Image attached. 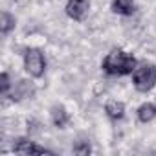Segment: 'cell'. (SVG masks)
Returning a JSON list of instances; mask_svg holds the SVG:
<instances>
[{
    "label": "cell",
    "mask_w": 156,
    "mask_h": 156,
    "mask_svg": "<svg viewBox=\"0 0 156 156\" xmlns=\"http://www.w3.org/2000/svg\"><path fill=\"white\" fill-rule=\"evenodd\" d=\"M26 132L31 138H39V136L44 134V123L41 119H37V118H30L26 121Z\"/></svg>",
    "instance_id": "cell-11"
},
{
    "label": "cell",
    "mask_w": 156,
    "mask_h": 156,
    "mask_svg": "<svg viewBox=\"0 0 156 156\" xmlns=\"http://www.w3.org/2000/svg\"><path fill=\"white\" fill-rule=\"evenodd\" d=\"M105 116L110 121H121L125 118V103L121 99H107L105 103Z\"/></svg>",
    "instance_id": "cell-7"
},
{
    "label": "cell",
    "mask_w": 156,
    "mask_h": 156,
    "mask_svg": "<svg viewBox=\"0 0 156 156\" xmlns=\"http://www.w3.org/2000/svg\"><path fill=\"white\" fill-rule=\"evenodd\" d=\"M72 152H73V154H81V156L90 154V152H92L90 141H88V140H79V141H75V143L72 145Z\"/></svg>",
    "instance_id": "cell-13"
},
{
    "label": "cell",
    "mask_w": 156,
    "mask_h": 156,
    "mask_svg": "<svg viewBox=\"0 0 156 156\" xmlns=\"http://www.w3.org/2000/svg\"><path fill=\"white\" fill-rule=\"evenodd\" d=\"M22 66H24V72L31 79H41L46 73V55H44V51L41 48H35V46L24 48Z\"/></svg>",
    "instance_id": "cell-3"
},
{
    "label": "cell",
    "mask_w": 156,
    "mask_h": 156,
    "mask_svg": "<svg viewBox=\"0 0 156 156\" xmlns=\"http://www.w3.org/2000/svg\"><path fill=\"white\" fill-rule=\"evenodd\" d=\"M50 121H51V125H53L55 129H59V130L66 129L68 123H70V114H68L66 107L61 105V103L51 105V107H50Z\"/></svg>",
    "instance_id": "cell-6"
},
{
    "label": "cell",
    "mask_w": 156,
    "mask_h": 156,
    "mask_svg": "<svg viewBox=\"0 0 156 156\" xmlns=\"http://www.w3.org/2000/svg\"><path fill=\"white\" fill-rule=\"evenodd\" d=\"M90 8H92L90 0H68L64 6V13L73 22H83L88 17Z\"/></svg>",
    "instance_id": "cell-5"
},
{
    "label": "cell",
    "mask_w": 156,
    "mask_h": 156,
    "mask_svg": "<svg viewBox=\"0 0 156 156\" xmlns=\"http://www.w3.org/2000/svg\"><path fill=\"white\" fill-rule=\"evenodd\" d=\"M17 28V17L13 13H9L8 9H4L0 13V31H2V37H8L11 31H15Z\"/></svg>",
    "instance_id": "cell-10"
},
{
    "label": "cell",
    "mask_w": 156,
    "mask_h": 156,
    "mask_svg": "<svg viewBox=\"0 0 156 156\" xmlns=\"http://www.w3.org/2000/svg\"><path fill=\"white\" fill-rule=\"evenodd\" d=\"M110 9L119 17H132L136 13V0H112Z\"/></svg>",
    "instance_id": "cell-8"
},
{
    "label": "cell",
    "mask_w": 156,
    "mask_h": 156,
    "mask_svg": "<svg viewBox=\"0 0 156 156\" xmlns=\"http://www.w3.org/2000/svg\"><path fill=\"white\" fill-rule=\"evenodd\" d=\"M132 87L140 94H149L156 87V64L151 61H140L132 72Z\"/></svg>",
    "instance_id": "cell-2"
},
{
    "label": "cell",
    "mask_w": 156,
    "mask_h": 156,
    "mask_svg": "<svg viewBox=\"0 0 156 156\" xmlns=\"http://www.w3.org/2000/svg\"><path fill=\"white\" fill-rule=\"evenodd\" d=\"M138 59L134 53L123 50V48H112L101 61V70L110 77H125L132 75V72L138 66Z\"/></svg>",
    "instance_id": "cell-1"
},
{
    "label": "cell",
    "mask_w": 156,
    "mask_h": 156,
    "mask_svg": "<svg viewBox=\"0 0 156 156\" xmlns=\"http://www.w3.org/2000/svg\"><path fill=\"white\" fill-rule=\"evenodd\" d=\"M136 119L143 125L151 123L156 119V103H151V101H145L141 103L138 108H136Z\"/></svg>",
    "instance_id": "cell-9"
},
{
    "label": "cell",
    "mask_w": 156,
    "mask_h": 156,
    "mask_svg": "<svg viewBox=\"0 0 156 156\" xmlns=\"http://www.w3.org/2000/svg\"><path fill=\"white\" fill-rule=\"evenodd\" d=\"M35 92H37L35 81H31V79H19L17 83H13V88H11L8 98L13 103H22V101L31 99L35 96Z\"/></svg>",
    "instance_id": "cell-4"
},
{
    "label": "cell",
    "mask_w": 156,
    "mask_h": 156,
    "mask_svg": "<svg viewBox=\"0 0 156 156\" xmlns=\"http://www.w3.org/2000/svg\"><path fill=\"white\" fill-rule=\"evenodd\" d=\"M13 88V83H11V75L4 70L2 73H0V92H2V98H8L9 92Z\"/></svg>",
    "instance_id": "cell-12"
}]
</instances>
